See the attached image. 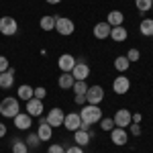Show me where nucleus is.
Segmentation results:
<instances>
[{
	"label": "nucleus",
	"mask_w": 153,
	"mask_h": 153,
	"mask_svg": "<svg viewBox=\"0 0 153 153\" xmlns=\"http://www.w3.org/2000/svg\"><path fill=\"white\" fill-rule=\"evenodd\" d=\"M74 141H76V145H80V147H86L88 143L92 141V135H90V131H74Z\"/></svg>",
	"instance_id": "nucleus-18"
},
{
	"label": "nucleus",
	"mask_w": 153,
	"mask_h": 153,
	"mask_svg": "<svg viewBox=\"0 0 153 153\" xmlns=\"http://www.w3.org/2000/svg\"><path fill=\"white\" fill-rule=\"evenodd\" d=\"M106 23L110 25V27H120V25L125 23V14L120 10H110L108 16H106Z\"/></svg>",
	"instance_id": "nucleus-20"
},
{
	"label": "nucleus",
	"mask_w": 153,
	"mask_h": 153,
	"mask_svg": "<svg viewBox=\"0 0 153 153\" xmlns=\"http://www.w3.org/2000/svg\"><path fill=\"white\" fill-rule=\"evenodd\" d=\"M135 6L139 12H149L153 6V0H135Z\"/></svg>",
	"instance_id": "nucleus-27"
},
{
	"label": "nucleus",
	"mask_w": 153,
	"mask_h": 153,
	"mask_svg": "<svg viewBox=\"0 0 153 153\" xmlns=\"http://www.w3.org/2000/svg\"><path fill=\"white\" fill-rule=\"evenodd\" d=\"M10 149H12V153H29V145L23 139H14Z\"/></svg>",
	"instance_id": "nucleus-26"
},
{
	"label": "nucleus",
	"mask_w": 153,
	"mask_h": 153,
	"mask_svg": "<svg viewBox=\"0 0 153 153\" xmlns=\"http://www.w3.org/2000/svg\"><path fill=\"white\" fill-rule=\"evenodd\" d=\"M110 141L114 143V145H118V147L127 145V141H129V135H127V129H120V127H117V129H112V131H110Z\"/></svg>",
	"instance_id": "nucleus-14"
},
{
	"label": "nucleus",
	"mask_w": 153,
	"mask_h": 153,
	"mask_svg": "<svg viewBox=\"0 0 153 153\" xmlns=\"http://www.w3.org/2000/svg\"><path fill=\"white\" fill-rule=\"evenodd\" d=\"M114 127H120V129H125V127H129L131 120H133V114H131V110H127V108H120V110H117L114 112Z\"/></svg>",
	"instance_id": "nucleus-9"
},
{
	"label": "nucleus",
	"mask_w": 153,
	"mask_h": 153,
	"mask_svg": "<svg viewBox=\"0 0 153 153\" xmlns=\"http://www.w3.org/2000/svg\"><path fill=\"white\" fill-rule=\"evenodd\" d=\"M45 118H47V125L53 129V127H63V118H65V114H63V110H61V108L55 106V108H51V110H49V114Z\"/></svg>",
	"instance_id": "nucleus-8"
},
{
	"label": "nucleus",
	"mask_w": 153,
	"mask_h": 153,
	"mask_svg": "<svg viewBox=\"0 0 153 153\" xmlns=\"http://www.w3.org/2000/svg\"><path fill=\"white\" fill-rule=\"evenodd\" d=\"M100 129L102 131H106V133H110V131L114 129V120H112V118H100Z\"/></svg>",
	"instance_id": "nucleus-30"
},
{
	"label": "nucleus",
	"mask_w": 153,
	"mask_h": 153,
	"mask_svg": "<svg viewBox=\"0 0 153 153\" xmlns=\"http://www.w3.org/2000/svg\"><path fill=\"white\" fill-rule=\"evenodd\" d=\"M47 96V90L43 88V86H37V88H33V98H39V100H43Z\"/></svg>",
	"instance_id": "nucleus-31"
},
{
	"label": "nucleus",
	"mask_w": 153,
	"mask_h": 153,
	"mask_svg": "<svg viewBox=\"0 0 153 153\" xmlns=\"http://www.w3.org/2000/svg\"><path fill=\"white\" fill-rule=\"evenodd\" d=\"M76 61H78V59L74 57V55L63 53V55H59L57 65H59V70H61V71H71V70H74V65H76Z\"/></svg>",
	"instance_id": "nucleus-15"
},
{
	"label": "nucleus",
	"mask_w": 153,
	"mask_h": 153,
	"mask_svg": "<svg viewBox=\"0 0 153 153\" xmlns=\"http://www.w3.org/2000/svg\"><path fill=\"white\" fill-rule=\"evenodd\" d=\"M12 84H14V70L8 68L6 71L0 74V88L2 90H8V88H12Z\"/></svg>",
	"instance_id": "nucleus-17"
},
{
	"label": "nucleus",
	"mask_w": 153,
	"mask_h": 153,
	"mask_svg": "<svg viewBox=\"0 0 153 153\" xmlns=\"http://www.w3.org/2000/svg\"><path fill=\"white\" fill-rule=\"evenodd\" d=\"M104 100V88L102 86H88V92H86V102L88 104H98Z\"/></svg>",
	"instance_id": "nucleus-6"
},
{
	"label": "nucleus",
	"mask_w": 153,
	"mask_h": 153,
	"mask_svg": "<svg viewBox=\"0 0 153 153\" xmlns=\"http://www.w3.org/2000/svg\"><path fill=\"white\" fill-rule=\"evenodd\" d=\"M16 31H19V23L14 16H0V33L2 35L12 37L16 35Z\"/></svg>",
	"instance_id": "nucleus-4"
},
{
	"label": "nucleus",
	"mask_w": 153,
	"mask_h": 153,
	"mask_svg": "<svg viewBox=\"0 0 153 153\" xmlns=\"http://www.w3.org/2000/svg\"><path fill=\"white\" fill-rule=\"evenodd\" d=\"M131 127V135L133 137H139L141 135V127H139V123H133V125H129Z\"/></svg>",
	"instance_id": "nucleus-34"
},
{
	"label": "nucleus",
	"mask_w": 153,
	"mask_h": 153,
	"mask_svg": "<svg viewBox=\"0 0 153 153\" xmlns=\"http://www.w3.org/2000/svg\"><path fill=\"white\" fill-rule=\"evenodd\" d=\"M39 27L43 29V31H55V14L53 16H41V21H39Z\"/></svg>",
	"instance_id": "nucleus-25"
},
{
	"label": "nucleus",
	"mask_w": 153,
	"mask_h": 153,
	"mask_svg": "<svg viewBox=\"0 0 153 153\" xmlns=\"http://www.w3.org/2000/svg\"><path fill=\"white\" fill-rule=\"evenodd\" d=\"M129 68H131V61L127 59V55H118V57L114 59V70H117V71L125 74Z\"/></svg>",
	"instance_id": "nucleus-24"
},
{
	"label": "nucleus",
	"mask_w": 153,
	"mask_h": 153,
	"mask_svg": "<svg viewBox=\"0 0 153 153\" xmlns=\"http://www.w3.org/2000/svg\"><path fill=\"white\" fill-rule=\"evenodd\" d=\"M25 143H27L29 147H39L41 139H39V135H37V133H29V135H27V139H25Z\"/></svg>",
	"instance_id": "nucleus-29"
},
{
	"label": "nucleus",
	"mask_w": 153,
	"mask_h": 153,
	"mask_svg": "<svg viewBox=\"0 0 153 153\" xmlns=\"http://www.w3.org/2000/svg\"><path fill=\"white\" fill-rule=\"evenodd\" d=\"M71 90H74V94H86V92H88V84H86V80H82V82H74Z\"/></svg>",
	"instance_id": "nucleus-28"
},
{
	"label": "nucleus",
	"mask_w": 153,
	"mask_h": 153,
	"mask_svg": "<svg viewBox=\"0 0 153 153\" xmlns=\"http://www.w3.org/2000/svg\"><path fill=\"white\" fill-rule=\"evenodd\" d=\"M45 2H47V4H59L61 0H45Z\"/></svg>",
	"instance_id": "nucleus-40"
},
{
	"label": "nucleus",
	"mask_w": 153,
	"mask_h": 153,
	"mask_svg": "<svg viewBox=\"0 0 153 153\" xmlns=\"http://www.w3.org/2000/svg\"><path fill=\"white\" fill-rule=\"evenodd\" d=\"M8 68H10V65H8V59L4 57V55H0V74H2V71H6Z\"/></svg>",
	"instance_id": "nucleus-35"
},
{
	"label": "nucleus",
	"mask_w": 153,
	"mask_h": 153,
	"mask_svg": "<svg viewBox=\"0 0 153 153\" xmlns=\"http://www.w3.org/2000/svg\"><path fill=\"white\" fill-rule=\"evenodd\" d=\"M16 98L19 100H31L33 98V86H29V84H23V86H19V90H16Z\"/></svg>",
	"instance_id": "nucleus-22"
},
{
	"label": "nucleus",
	"mask_w": 153,
	"mask_h": 153,
	"mask_svg": "<svg viewBox=\"0 0 153 153\" xmlns=\"http://www.w3.org/2000/svg\"><path fill=\"white\" fill-rule=\"evenodd\" d=\"M139 57H141V51L139 49H129V53H127V59L129 61H139Z\"/></svg>",
	"instance_id": "nucleus-32"
},
{
	"label": "nucleus",
	"mask_w": 153,
	"mask_h": 153,
	"mask_svg": "<svg viewBox=\"0 0 153 153\" xmlns=\"http://www.w3.org/2000/svg\"><path fill=\"white\" fill-rule=\"evenodd\" d=\"M74 76H71V71H61V76L57 78V86L61 90H71V86H74Z\"/></svg>",
	"instance_id": "nucleus-19"
},
{
	"label": "nucleus",
	"mask_w": 153,
	"mask_h": 153,
	"mask_svg": "<svg viewBox=\"0 0 153 153\" xmlns=\"http://www.w3.org/2000/svg\"><path fill=\"white\" fill-rule=\"evenodd\" d=\"M74 102L80 104V106H84V104H86V94H76V96H74Z\"/></svg>",
	"instance_id": "nucleus-36"
},
{
	"label": "nucleus",
	"mask_w": 153,
	"mask_h": 153,
	"mask_svg": "<svg viewBox=\"0 0 153 153\" xmlns=\"http://www.w3.org/2000/svg\"><path fill=\"white\" fill-rule=\"evenodd\" d=\"M110 29H112V27L106 23V21H102V23H96L94 25V31H92V33H94L96 39L102 41V39H108V37H110Z\"/></svg>",
	"instance_id": "nucleus-16"
},
{
	"label": "nucleus",
	"mask_w": 153,
	"mask_h": 153,
	"mask_svg": "<svg viewBox=\"0 0 153 153\" xmlns=\"http://www.w3.org/2000/svg\"><path fill=\"white\" fill-rule=\"evenodd\" d=\"M43 100H39V98H31V100H27V114H31L33 118H39L43 114Z\"/></svg>",
	"instance_id": "nucleus-11"
},
{
	"label": "nucleus",
	"mask_w": 153,
	"mask_h": 153,
	"mask_svg": "<svg viewBox=\"0 0 153 153\" xmlns=\"http://www.w3.org/2000/svg\"><path fill=\"white\" fill-rule=\"evenodd\" d=\"M139 31L143 37H153V19H143L139 25Z\"/></svg>",
	"instance_id": "nucleus-23"
},
{
	"label": "nucleus",
	"mask_w": 153,
	"mask_h": 153,
	"mask_svg": "<svg viewBox=\"0 0 153 153\" xmlns=\"http://www.w3.org/2000/svg\"><path fill=\"white\" fill-rule=\"evenodd\" d=\"M65 153H84V149L80 147V145H71V147L65 149Z\"/></svg>",
	"instance_id": "nucleus-37"
},
{
	"label": "nucleus",
	"mask_w": 153,
	"mask_h": 153,
	"mask_svg": "<svg viewBox=\"0 0 153 153\" xmlns=\"http://www.w3.org/2000/svg\"><path fill=\"white\" fill-rule=\"evenodd\" d=\"M112 90H114V94H127L131 90V80L125 74L117 76V78L112 80Z\"/></svg>",
	"instance_id": "nucleus-7"
},
{
	"label": "nucleus",
	"mask_w": 153,
	"mask_h": 153,
	"mask_svg": "<svg viewBox=\"0 0 153 153\" xmlns=\"http://www.w3.org/2000/svg\"><path fill=\"white\" fill-rule=\"evenodd\" d=\"M12 120H14V127H16V129H21V131H27V129H31V127H33V117H31V114H27V112H19Z\"/></svg>",
	"instance_id": "nucleus-13"
},
{
	"label": "nucleus",
	"mask_w": 153,
	"mask_h": 153,
	"mask_svg": "<svg viewBox=\"0 0 153 153\" xmlns=\"http://www.w3.org/2000/svg\"><path fill=\"white\" fill-rule=\"evenodd\" d=\"M71 76H74V80H76V82L88 80V76H90V65H88L84 59H78V61H76V65H74V70H71Z\"/></svg>",
	"instance_id": "nucleus-5"
},
{
	"label": "nucleus",
	"mask_w": 153,
	"mask_h": 153,
	"mask_svg": "<svg viewBox=\"0 0 153 153\" xmlns=\"http://www.w3.org/2000/svg\"><path fill=\"white\" fill-rule=\"evenodd\" d=\"M151 10H153V6H151Z\"/></svg>",
	"instance_id": "nucleus-41"
},
{
	"label": "nucleus",
	"mask_w": 153,
	"mask_h": 153,
	"mask_svg": "<svg viewBox=\"0 0 153 153\" xmlns=\"http://www.w3.org/2000/svg\"><path fill=\"white\" fill-rule=\"evenodd\" d=\"M127 37H129V33H127V29H125L123 25L110 29V39H112V41H118V43H120V41H125Z\"/></svg>",
	"instance_id": "nucleus-21"
},
{
	"label": "nucleus",
	"mask_w": 153,
	"mask_h": 153,
	"mask_svg": "<svg viewBox=\"0 0 153 153\" xmlns=\"http://www.w3.org/2000/svg\"><path fill=\"white\" fill-rule=\"evenodd\" d=\"M63 127L68 131H78L82 129V118H80V112H68L65 114V118H63Z\"/></svg>",
	"instance_id": "nucleus-10"
},
{
	"label": "nucleus",
	"mask_w": 153,
	"mask_h": 153,
	"mask_svg": "<svg viewBox=\"0 0 153 153\" xmlns=\"http://www.w3.org/2000/svg\"><path fill=\"white\" fill-rule=\"evenodd\" d=\"M47 153H65V147L59 145V143H53V145H49Z\"/></svg>",
	"instance_id": "nucleus-33"
},
{
	"label": "nucleus",
	"mask_w": 153,
	"mask_h": 153,
	"mask_svg": "<svg viewBox=\"0 0 153 153\" xmlns=\"http://www.w3.org/2000/svg\"><path fill=\"white\" fill-rule=\"evenodd\" d=\"M19 112H21L19 98H14V96H6V98H2V102H0V114H2V117L14 118Z\"/></svg>",
	"instance_id": "nucleus-2"
},
{
	"label": "nucleus",
	"mask_w": 153,
	"mask_h": 153,
	"mask_svg": "<svg viewBox=\"0 0 153 153\" xmlns=\"http://www.w3.org/2000/svg\"><path fill=\"white\" fill-rule=\"evenodd\" d=\"M80 118H82V123H86V125H96L102 118V110H100L98 104H86V106H82Z\"/></svg>",
	"instance_id": "nucleus-1"
},
{
	"label": "nucleus",
	"mask_w": 153,
	"mask_h": 153,
	"mask_svg": "<svg viewBox=\"0 0 153 153\" xmlns=\"http://www.w3.org/2000/svg\"><path fill=\"white\" fill-rule=\"evenodd\" d=\"M133 123H141V114H139V112L133 114Z\"/></svg>",
	"instance_id": "nucleus-39"
},
{
	"label": "nucleus",
	"mask_w": 153,
	"mask_h": 153,
	"mask_svg": "<svg viewBox=\"0 0 153 153\" xmlns=\"http://www.w3.org/2000/svg\"><path fill=\"white\" fill-rule=\"evenodd\" d=\"M6 125H4V123H0V139H2V137H6Z\"/></svg>",
	"instance_id": "nucleus-38"
},
{
	"label": "nucleus",
	"mask_w": 153,
	"mask_h": 153,
	"mask_svg": "<svg viewBox=\"0 0 153 153\" xmlns=\"http://www.w3.org/2000/svg\"><path fill=\"white\" fill-rule=\"evenodd\" d=\"M55 31L63 37H70V35H74V31H76V25H74V21L68 19V16L55 14Z\"/></svg>",
	"instance_id": "nucleus-3"
},
{
	"label": "nucleus",
	"mask_w": 153,
	"mask_h": 153,
	"mask_svg": "<svg viewBox=\"0 0 153 153\" xmlns=\"http://www.w3.org/2000/svg\"><path fill=\"white\" fill-rule=\"evenodd\" d=\"M151 39H153V37H151Z\"/></svg>",
	"instance_id": "nucleus-42"
},
{
	"label": "nucleus",
	"mask_w": 153,
	"mask_h": 153,
	"mask_svg": "<svg viewBox=\"0 0 153 153\" xmlns=\"http://www.w3.org/2000/svg\"><path fill=\"white\" fill-rule=\"evenodd\" d=\"M37 135H39V139L41 141H49L51 137H53V129L47 125V118L43 117H39V129H37Z\"/></svg>",
	"instance_id": "nucleus-12"
}]
</instances>
